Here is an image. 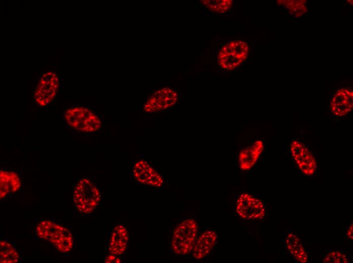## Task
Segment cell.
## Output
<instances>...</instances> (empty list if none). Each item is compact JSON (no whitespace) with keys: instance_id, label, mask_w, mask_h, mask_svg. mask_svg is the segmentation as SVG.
Returning a JSON list of instances; mask_svg holds the SVG:
<instances>
[{"instance_id":"6da1fadb","label":"cell","mask_w":353,"mask_h":263,"mask_svg":"<svg viewBox=\"0 0 353 263\" xmlns=\"http://www.w3.org/2000/svg\"><path fill=\"white\" fill-rule=\"evenodd\" d=\"M37 236L49 242L58 251L67 253L73 248V238L70 231L50 220H43L36 228Z\"/></svg>"},{"instance_id":"7a4b0ae2","label":"cell","mask_w":353,"mask_h":263,"mask_svg":"<svg viewBox=\"0 0 353 263\" xmlns=\"http://www.w3.org/2000/svg\"><path fill=\"white\" fill-rule=\"evenodd\" d=\"M198 224L193 219H187L174 229L171 239L172 251L178 255H186L193 251L197 238Z\"/></svg>"},{"instance_id":"3957f363","label":"cell","mask_w":353,"mask_h":263,"mask_svg":"<svg viewBox=\"0 0 353 263\" xmlns=\"http://www.w3.org/2000/svg\"><path fill=\"white\" fill-rule=\"evenodd\" d=\"M101 200L98 188L89 179H80L73 191V201L75 208L80 212L88 214L92 213Z\"/></svg>"},{"instance_id":"277c9868","label":"cell","mask_w":353,"mask_h":263,"mask_svg":"<svg viewBox=\"0 0 353 263\" xmlns=\"http://www.w3.org/2000/svg\"><path fill=\"white\" fill-rule=\"evenodd\" d=\"M249 51V45L245 41L240 39L230 41L219 50L218 64L224 70L235 69L245 61Z\"/></svg>"},{"instance_id":"5b68a950","label":"cell","mask_w":353,"mask_h":263,"mask_svg":"<svg viewBox=\"0 0 353 263\" xmlns=\"http://www.w3.org/2000/svg\"><path fill=\"white\" fill-rule=\"evenodd\" d=\"M64 118L70 127L84 133H94L102 126L100 118L91 110L84 107L77 106L66 110Z\"/></svg>"},{"instance_id":"8992f818","label":"cell","mask_w":353,"mask_h":263,"mask_svg":"<svg viewBox=\"0 0 353 263\" xmlns=\"http://www.w3.org/2000/svg\"><path fill=\"white\" fill-rule=\"evenodd\" d=\"M57 75L49 71L42 74L33 93V99L40 106L44 107L55 98L59 89Z\"/></svg>"},{"instance_id":"52a82bcc","label":"cell","mask_w":353,"mask_h":263,"mask_svg":"<svg viewBox=\"0 0 353 263\" xmlns=\"http://www.w3.org/2000/svg\"><path fill=\"white\" fill-rule=\"evenodd\" d=\"M235 210L237 214L245 220L262 219L266 212L262 201L248 193H242L239 196Z\"/></svg>"},{"instance_id":"ba28073f","label":"cell","mask_w":353,"mask_h":263,"mask_svg":"<svg viewBox=\"0 0 353 263\" xmlns=\"http://www.w3.org/2000/svg\"><path fill=\"white\" fill-rule=\"evenodd\" d=\"M178 94L169 87L156 90L147 100L144 109L147 113L163 111L172 107L178 101Z\"/></svg>"},{"instance_id":"9c48e42d","label":"cell","mask_w":353,"mask_h":263,"mask_svg":"<svg viewBox=\"0 0 353 263\" xmlns=\"http://www.w3.org/2000/svg\"><path fill=\"white\" fill-rule=\"evenodd\" d=\"M291 154L299 169L306 176H311L315 172L317 164L313 155L308 148L298 140L290 145Z\"/></svg>"},{"instance_id":"30bf717a","label":"cell","mask_w":353,"mask_h":263,"mask_svg":"<svg viewBox=\"0 0 353 263\" xmlns=\"http://www.w3.org/2000/svg\"><path fill=\"white\" fill-rule=\"evenodd\" d=\"M133 174L135 179L143 185L159 187L163 183L161 176L144 160H139L134 164Z\"/></svg>"},{"instance_id":"8fae6325","label":"cell","mask_w":353,"mask_h":263,"mask_svg":"<svg viewBox=\"0 0 353 263\" xmlns=\"http://www.w3.org/2000/svg\"><path fill=\"white\" fill-rule=\"evenodd\" d=\"M330 107L332 113L338 117L345 116L353 107V92L350 89H338L332 98Z\"/></svg>"},{"instance_id":"7c38bea8","label":"cell","mask_w":353,"mask_h":263,"mask_svg":"<svg viewBox=\"0 0 353 263\" xmlns=\"http://www.w3.org/2000/svg\"><path fill=\"white\" fill-rule=\"evenodd\" d=\"M129 240V235L126 228L123 225H117L111 233L107 249L110 254L120 255L126 251Z\"/></svg>"},{"instance_id":"4fadbf2b","label":"cell","mask_w":353,"mask_h":263,"mask_svg":"<svg viewBox=\"0 0 353 263\" xmlns=\"http://www.w3.org/2000/svg\"><path fill=\"white\" fill-rule=\"evenodd\" d=\"M263 149V142L257 140L241 150L238 157L239 168L243 170L251 169L257 161Z\"/></svg>"},{"instance_id":"5bb4252c","label":"cell","mask_w":353,"mask_h":263,"mask_svg":"<svg viewBox=\"0 0 353 263\" xmlns=\"http://www.w3.org/2000/svg\"><path fill=\"white\" fill-rule=\"evenodd\" d=\"M218 235L213 230L203 232L197 238L193 249V256L196 259H201L208 254L216 244Z\"/></svg>"},{"instance_id":"9a60e30c","label":"cell","mask_w":353,"mask_h":263,"mask_svg":"<svg viewBox=\"0 0 353 263\" xmlns=\"http://www.w3.org/2000/svg\"><path fill=\"white\" fill-rule=\"evenodd\" d=\"M21 186V180L17 173L3 169L0 170L1 199L10 194L17 192Z\"/></svg>"},{"instance_id":"2e32d148","label":"cell","mask_w":353,"mask_h":263,"mask_svg":"<svg viewBox=\"0 0 353 263\" xmlns=\"http://www.w3.org/2000/svg\"><path fill=\"white\" fill-rule=\"evenodd\" d=\"M286 246L289 252L299 262L304 263L308 260V254L297 236L289 233L286 239Z\"/></svg>"},{"instance_id":"e0dca14e","label":"cell","mask_w":353,"mask_h":263,"mask_svg":"<svg viewBox=\"0 0 353 263\" xmlns=\"http://www.w3.org/2000/svg\"><path fill=\"white\" fill-rule=\"evenodd\" d=\"M0 246L1 262L16 263L19 261V253L11 243L2 240L0 242Z\"/></svg>"},{"instance_id":"ac0fdd59","label":"cell","mask_w":353,"mask_h":263,"mask_svg":"<svg viewBox=\"0 0 353 263\" xmlns=\"http://www.w3.org/2000/svg\"><path fill=\"white\" fill-rule=\"evenodd\" d=\"M200 2L209 11L219 14L226 13L233 6L232 0H202Z\"/></svg>"},{"instance_id":"d6986e66","label":"cell","mask_w":353,"mask_h":263,"mask_svg":"<svg viewBox=\"0 0 353 263\" xmlns=\"http://www.w3.org/2000/svg\"><path fill=\"white\" fill-rule=\"evenodd\" d=\"M280 4L289 11V13L296 17H299L304 14L307 11L305 1L287 0L279 1Z\"/></svg>"},{"instance_id":"ffe728a7","label":"cell","mask_w":353,"mask_h":263,"mask_svg":"<svg viewBox=\"0 0 353 263\" xmlns=\"http://www.w3.org/2000/svg\"><path fill=\"white\" fill-rule=\"evenodd\" d=\"M324 263H348L347 255L342 252L332 251L327 253L324 259Z\"/></svg>"},{"instance_id":"44dd1931","label":"cell","mask_w":353,"mask_h":263,"mask_svg":"<svg viewBox=\"0 0 353 263\" xmlns=\"http://www.w3.org/2000/svg\"><path fill=\"white\" fill-rule=\"evenodd\" d=\"M104 262L107 263H120L121 262V259L117 255L110 254L105 257Z\"/></svg>"},{"instance_id":"7402d4cb","label":"cell","mask_w":353,"mask_h":263,"mask_svg":"<svg viewBox=\"0 0 353 263\" xmlns=\"http://www.w3.org/2000/svg\"><path fill=\"white\" fill-rule=\"evenodd\" d=\"M347 237L351 240L353 239V225L350 224L346 231Z\"/></svg>"}]
</instances>
